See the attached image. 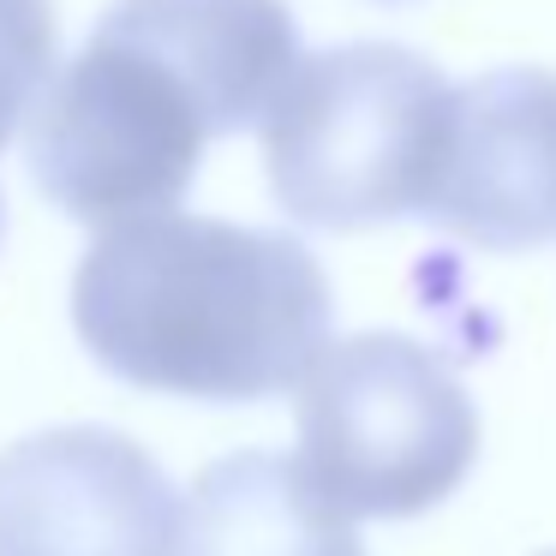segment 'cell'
Returning <instances> with one entry per match:
<instances>
[{
    "label": "cell",
    "mask_w": 556,
    "mask_h": 556,
    "mask_svg": "<svg viewBox=\"0 0 556 556\" xmlns=\"http://www.w3.org/2000/svg\"><path fill=\"white\" fill-rule=\"evenodd\" d=\"M293 66L281 0H114L30 109V180L102 233L174 216L204 144L269 121Z\"/></svg>",
    "instance_id": "cell-1"
},
{
    "label": "cell",
    "mask_w": 556,
    "mask_h": 556,
    "mask_svg": "<svg viewBox=\"0 0 556 556\" xmlns=\"http://www.w3.org/2000/svg\"><path fill=\"white\" fill-rule=\"evenodd\" d=\"M336 293L293 233L150 216L97 233L73 276V329L102 371L150 395L252 407L312 377Z\"/></svg>",
    "instance_id": "cell-2"
},
{
    "label": "cell",
    "mask_w": 556,
    "mask_h": 556,
    "mask_svg": "<svg viewBox=\"0 0 556 556\" xmlns=\"http://www.w3.org/2000/svg\"><path fill=\"white\" fill-rule=\"evenodd\" d=\"M455 85L401 42H341L293 66L264 121L269 192L317 233L425 216L443 174Z\"/></svg>",
    "instance_id": "cell-3"
},
{
    "label": "cell",
    "mask_w": 556,
    "mask_h": 556,
    "mask_svg": "<svg viewBox=\"0 0 556 556\" xmlns=\"http://www.w3.org/2000/svg\"><path fill=\"white\" fill-rule=\"evenodd\" d=\"M300 467L348 520H413L479 460L467 383L413 336H348L293 389Z\"/></svg>",
    "instance_id": "cell-4"
},
{
    "label": "cell",
    "mask_w": 556,
    "mask_h": 556,
    "mask_svg": "<svg viewBox=\"0 0 556 556\" xmlns=\"http://www.w3.org/2000/svg\"><path fill=\"white\" fill-rule=\"evenodd\" d=\"M174 479L109 425H54L0 448V556H180Z\"/></svg>",
    "instance_id": "cell-5"
},
{
    "label": "cell",
    "mask_w": 556,
    "mask_h": 556,
    "mask_svg": "<svg viewBox=\"0 0 556 556\" xmlns=\"http://www.w3.org/2000/svg\"><path fill=\"white\" fill-rule=\"evenodd\" d=\"M425 222L479 252L556 240V73L496 66L455 85L448 150Z\"/></svg>",
    "instance_id": "cell-6"
},
{
    "label": "cell",
    "mask_w": 556,
    "mask_h": 556,
    "mask_svg": "<svg viewBox=\"0 0 556 556\" xmlns=\"http://www.w3.org/2000/svg\"><path fill=\"white\" fill-rule=\"evenodd\" d=\"M180 556H365L353 520L305 479L300 460L245 448L198 472Z\"/></svg>",
    "instance_id": "cell-7"
},
{
    "label": "cell",
    "mask_w": 556,
    "mask_h": 556,
    "mask_svg": "<svg viewBox=\"0 0 556 556\" xmlns=\"http://www.w3.org/2000/svg\"><path fill=\"white\" fill-rule=\"evenodd\" d=\"M54 66V0H0V150L49 90Z\"/></svg>",
    "instance_id": "cell-8"
},
{
    "label": "cell",
    "mask_w": 556,
    "mask_h": 556,
    "mask_svg": "<svg viewBox=\"0 0 556 556\" xmlns=\"http://www.w3.org/2000/svg\"><path fill=\"white\" fill-rule=\"evenodd\" d=\"M539 556H556V551H539Z\"/></svg>",
    "instance_id": "cell-9"
}]
</instances>
